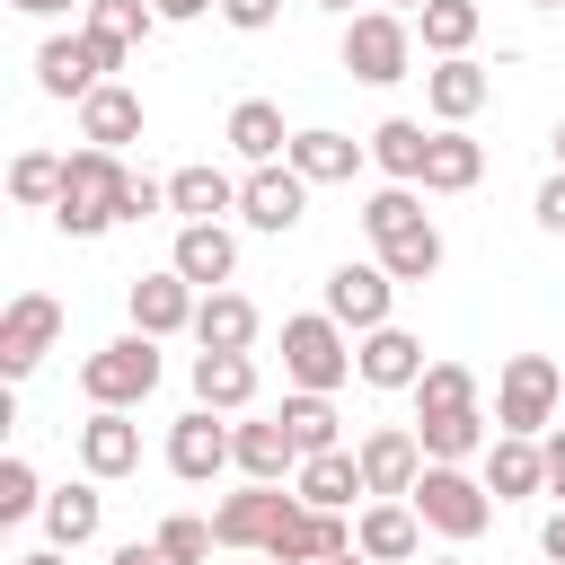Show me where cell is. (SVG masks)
<instances>
[{"label":"cell","mask_w":565,"mask_h":565,"mask_svg":"<svg viewBox=\"0 0 565 565\" xmlns=\"http://www.w3.org/2000/svg\"><path fill=\"white\" fill-rule=\"evenodd\" d=\"M300 512V494L291 486H238V494H221L212 503V539H221V556H265L274 539H282V521Z\"/></svg>","instance_id":"ba28073f"},{"label":"cell","mask_w":565,"mask_h":565,"mask_svg":"<svg viewBox=\"0 0 565 565\" xmlns=\"http://www.w3.org/2000/svg\"><path fill=\"white\" fill-rule=\"evenodd\" d=\"M477 26H486V9H477V0H424V9H415V44H424L433 62L468 53V44H477Z\"/></svg>","instance_id":"e575fe53"},{"label":"cell","mask_w":565,"mask_h":565,"mask_svg":"<svg viewBox=\"0 0 565 565\" xmlns=\"http://www.w3.org/2000/svg\"><path fill=\"white\" fill-rule=\"evenodd\" d=\"M424 150H433V132H424L415 115H388V124H371V168H380L388 185H424Z\"/></svg>","instance_id":"1f68e13d"},{"label":"cell","mask_w":565,"mask_h":565,"mask_svg":"<svg viewBox=\"0 0 565 565\" xmlns=\"http://www.w3.org/2000/svg\"><path fill=\"white\" fill-rule=\"evenodd\" d=\"M168 468H177L185 486H212L221 468H238V459H230V424H221L212 406H185V415L168 424Z\"/></svg>","instance_id":"5bb4252c"},{"label":"cell","mask_w":565,"mask_h":565,"mask_svg":"<svg viewBox=\"0 0 565 565\" xmlns=\"http://www.w3.org/2000/svg\"><path fill=\"white\" fill-rule=\"evenodd\" d=\"M274 415L291 424L300 459H309V450H344V415H335V397H327V388H282V406H274Z\"/></svg>","instance_id":"d6a6232c"},{"label":"cell","mask_w":565,"mask_h":565,"mask_svg":"<svg viewBox=\"0 0 565 565\" xmlns=\"http://www.w3.org/2000/svg\"><path fill=\"white\" fill-rule=\"evenodd\" d=\"M344 547H353V521H344V512H318V503H300L265 556H274V565H327V556H344Z\"/></svg>","instance_id":"7402d4cb"},{"label":"cell","mask_w":565,"mask_h":565,"mask_svg":"<svg viewBox=\"0 0 565 565\" xmlns=\"http://www.w3.org/2000/svg\"><path fill=\"white\" fill-rule=\"evenodd\" d=\"M327 565H371V556H362V547H344V556H327Z\"/></svg>","instance_id":"f5cc1de1"},{"label":"cell","mask_w":565,"mask_h":565,"mask_svg":"<svg viewBox=\"0 0 565 565\" xmlns=\"http://www.w3.org/2000/svg\"><path fill=\"white\" fill-rule=\"evenodd\" d=\"M9 203L53 212V203H62V150H18V159H9Z\"/></svg>","instance_id":"8d00e7d4"},{"label":"cell","mask_w":565,"mask_h":565,"mask_svg":"<svg viewBox=\"0 0 565 565\" xmlns=\"http://www.w3.org/2000/svg\"><path fill=\"white\" fill-rule=\"evenodd\" d=\"M194 406L247 415V406H256V362H247V353H194Z\"/></svg>","instance_id":"4dcf8cb0"},{"label":"cell","mask_w":565,"mask_h":565,"mask_svg":"<svg viewBox=\"0 0 565 565\" xmlns=\"http://www.w3.org/2000/svg\"><path fill=\"white\" fill-rule=\"evenodd\" d=\"M344 71H353L362 88L415 79V18H406V9H353V18H344Z\"/></svg>","instance_id":"3957f363"},{"label":"cell","mask_w":565,"mask_h":565,"mask_svg":"<svg viewBox=\"0 0 565 565\" xmlns=\"http://www.w3.org/2000/svg\"><path fill=\"white\" fill-rule=\"evenodd\" d=\"M424 565H459V556H424Z\"/></svg>","instance_id":"680465c9"},{"label":"cell","mask_w":565,"mask_h":565,"mask_svg":"<svg viewBox=\"0 0 565 565\" xmlns=\"http://www.w3.org/2000/svg\"><path fill=\"white\" fill-rule=\"evenodd\" d=\"M539 9H565V0H539Z\"/></svg>","instance_id":"91938a15"},{"label":"cell","mask_w":565,"mask_h":565,"mask_svg":"<svg viewBox=\"0 0 565 565\" xmlns=\"http://www.w3.org/2000/svg\"><path fill=\"white\" fill-rule=\"evenodd\" d=\"M397 291H406V282H397L380 256H371V265H353V256H344V265L327 274V318H344L353 335H371V327H388Z\"/></svg>","instance_id":"30bf717a"},{"label":"cell","mask_w":565,"mask_h":565,"mask_svg":"<svg viewBox=\"0 0 565 565\" xmlns=\"http://www.w3.org/2000/svg\"><path fill=\"white\" fill-rule=\"evenodd\" d=\"M539 556H547V565H565V503L539 521Z\"/></svg>","instance_id":"bcb514c9"},{"label":"cell","mask_w":565,"mask_h":565,"mask_svg":"<svg viewBox=\"0 0 565 565\" xmlns=\"http://www.w3.org/2000/svg\"><path fill=\"white\" fill-rule=\"evenodd\" d=\"M291 494L318 503V512H344L353 494H371V486H362V450H353V441H344V450H309L300 477H291Z\"/></svg>","instance_id":"d4e9b609"},{"label":"cell","mask_w":565,"mask_h":565,"mask_svg":"<svg viewBox=\"0 0 565 565\" xmlns=\"http://www.w3.org/2000/svg\"><path fill=\"white\" fill-rule=\"evenodd\" d=\"M256 335H265V318H256L247 291H230V282L203 291V309H194V344H203V353H247Z\"/></svg>","instance_id":"cb8c5ba5"},{"label":"cell","mask_w":565,"mask_h":565,"mask_svg":"<svg viewBox=\"0 0 565 565\" xmlns=\"http://www.w3.org/2000/svg\"><path fill=\"white\" fill-rule=\"evenodd\" d=\"M415 415H450V406H477V371L468 362H424V380L406 388Z\"/></svg>","instance_id":"74e56055"},{"label":"cell","mask_w":565,"mask_h":565,"mask_svg":"<svg viewBox=\"0 0 565 565\" xmlns=\"http://www.w3.org/2000/svg\"><path fill=\"white\" fill-rule=\"evenodd\" d=\"M486 177V150L468 141V124H433V150H424V194H468Z\"/></svg>","instance_id":"f1b7e54d"},{"label":"cell","mask_w":565,"mask_h":565,"mask_svg":"<svg viewBox=\"0 0 565 565\" xmlns=\"http://www.w3.org/2000/svg\"><path fill=\"white\" fill-rule=\"evenodd\" d=\"M159 547H168V565H212L221 539H212L203 512H168V521H159Z\"/></svg>","instance_id":"60d3db41"},{"label":"cell","mask_w":565,"mask_h":565,"mask_svg":"<svg viewBox=\"0 0 565 565\" xmlns=\"http://www.w3.org/2000/svg\"><path fill=\"white\" fill-rule=\"evenodd\" d=\"M168 265H177L194 291H221V282L238 274V230H230V221H185L177 247H168Z\"/></svg>","instance_id":"ac0fdd59"},{"label":"cell","mask_w":565,"mask_h":565,"mask_svg":"<svg viewBox=\"0 0 565 565\" xmlns=\"http://www.w3.org/2000/svg\"><path fill=\"white\" fill-rule=\"evenodd\" d=\"M371 256H380L397 282H433V274H441V230L424 221V230H406V238H388V247H371Z\"/></svg>","instance_id":"ab89813d"},{"label":"cell","mask_w":565,"mask_h":565,"mask_svg":"<svg viewBox=\"0 0 565 565\" xmlns=\"http://www.w3.org/2000/svg\"><path fill=\"white\" fill-rule=\"evenodd\" d=\"M150 9H159L168 26H185V18H203V9H221V0H150Z\"/></svg>","instance_id":"7dc6e473"},{"label":"cell","mask_w":565,"mask_h":565,"mask_svg":"<svg viewBox=\"0 0 565 565\" xmlns=\"http://www.w3.org/2000/svg\"><path fill=\"white\" fill-rule=\"evenodd\" d=\"M353 450H362V486H371V494H415V477H424L415 424H371Z\"/></svg>","instance_id":"e0dca14e"},{"label":"cell","mask_w":565,"mask_h":565,"mask_svg":"<svg viewBox=\"0 0 565 565\" xmlns=\"http://www.w3.org/2000/svg\"><path fill=\"white\" fill-rule=\"evenodd\" d=\"M477 477L494 486V503H530V494H547V450H539L530 433H494Z\"/></svg>","instance_id":"44dd1931"},{"label":"cell","mask_w":565,"mask_h":565,"mask_svg":"<svg viewBox=\"0 0 565 565\" xmlns=\"http://www.w3.org/2000/svg\"><path fill=\"white\" fill-rule=\"evenodd\" d=\"M282 380L291 388H344L353 380V327L344 318H327V309H300V318H282Z\"/></svg>","instance_id":"277c9868"},{"label":"cell","mask_w":565,"mask_h":565,"mask_svg":"<svg viewBox=\"0 0 565 565\" xmlns=\"http://www.w3.org/2000/svg\"><path fill=\"white\" fill-rule=\"evenodd\" d=\"M539 450H547V494H565V433H547Z\"/></svg>","instance_id":"681fc988"},{"label":"cell","mask_w":565,"mask_h":565,"mask_svg":"<svg viewBox=\"0 0 565 565\" xmlns=\"http://www.w3.org/2000/svg\"><path fill=\"white\" fill-rule=\"evenodd\" d=\"M168 212L177 221H221V212H238V177L212 168V159H194V168L168 177Z\"/></svg>","instance_id":"f546056e"},{"label":"cell","mask_w":565,"mask_h":565,"mask_svg":"<svg viewBox=\"0 0 565 565\" xmlns=\"http://www.w3.org/2000/svg\"><path fill=\"white\" fill-rule=\"evenodd\" d=\"M380 9H406V18H415V9H424V0H380Z\"/></svg>","instance_id":"db71d44e"},{"label":"cell","mask_w":565,"mask_h":565,"mask_svg":"<svg viewBox=\"0 0 565 565\" xmlns=\"http://www.w3.org/2000/svg\"><path fill=\"white\" fill-rule=\"evenodd\" d=\"M353 547H362L371 565H415V556H424V512H415L406 494H371L362 521H353Z\"/></svg>","instance_id":"7c38bea8"},{"label":"cell","mask_w":565,"mask_h":565,"mask_svg":"<svg viewBox=\"0 0 565 565\" xmlns=\"http://www.w3.org/2000/svg\"><path fill=\"white\" fill-rule=\"evenodd\" d=\"M221 18H230L238 35H265V26L282 18V0H221Z\"/></svg>","instance_id":"ee69618b"},{"label":"cell","mask_w":565,"mask_h":565,"mask_svg":"<svg viewBox=\"0 0 565 565\" xmlns=\"http://www.w3.org/2000/svg\"><path fill=\"white\" fill-rule=\"evenodd\" d=\"M150 388H159V335H141V327L79 362V397L88 406H141Z\"/></svg>","instance_id":"52a82bcc"},{"label":"cell","mask_w":565,"mask_h":565,"mask_svg":"<svg viewBox=\"0 0 565 565\" xmlns=\"http://www.w3.org/2000/svg\"><path fill=\"white\" fill-rule=\"evenodd\" d=\"M318 9H335V18H353V0H318Z\"/></svg>","instance_id":"9f6ffc18"},{"label":"cell","mask_w":565,"mask_h":565,"mask_svg":"<svg viewBox=\"0 0 565 565\" xmlns=\"http://www.w3.org/2000/svg\"><path fill=\"white\" fill-rule=\"evenodd\" d=\"M221 141H230L247 168H265V159H282V150H291V132H282V106H274V97H238V106H230V124H221Z\"/></svg>","instance_id":"83f0119b"},{"label":"cell","mask_w":565,"mask_h":565,"mask_svg":"<svg viewBox=\"0 0 565 565\" xmlns=\"http://www.w3.org/2000/svg\"><path fill=\"white\" fill-rule=\"evenodd\" d=\"M79 468H88L97 486H115V477L141 468V424H132V406H88V424H79Z\"/></svg>","instance_id":"4fadbf2b"},{"label":"cell","mask_w":565,"mask_h":565,"mask_svg":"<svg viewBox=\"0 0 565 565\" xmlns=\"http://www.w3.org/2000/svg\"><path fill=\"white\" fill-rule=\"evenodd\" d=\"M53 335H62V300L53 291H18L0 309V380H26L53 353Z\"/></svg>","instance_id":"8fae6325"},{"label":"cell","mask_w":565,"mask_h":565,"mask_svg":"<svg viewBox=\"0 0 565 565\" xmlns=\"http://www.w3.org/2000/svg\"><path fill=\"white\" fill-rule=\"evenodd\" d=\"M282 159H291L309 185H353L362 159H371V141H353V132H335V124H309V132H291Z\"/></svg>","instance_id":"ffe728a7"},{"label":"cell","mask_w":565,"mask_h":565,"mask_svg":"<svg viewBox=\"0 0 565 565\" xmlns=\"http://www.w3.org/2000/svg\"><path fill=\"white\" fill-rule=\"evenodd\" d=\"M35 521H44V539H53V547H71V556H79V547L106 530V494H97V477H79V486H53Z\"/></svg>","instance_id":"484cf974"},{"label":"cell","mask_w":565,"mask_h":565,"mask_svg":"<svg viewBox=\"0 0 565 565\" xmlns=\"http://www.w3.org/2000/svg\"><path fill=\"white\" fill-rule=\"evenodd\" d=\"M433 212H424V185H380V194H362V238L371 247H388V238H406V230H424Z\"/></svg>","instance_id":"d590c367"},{"label":"cell","mask_w":565,"mask_h":565,"mask_svg":"<svg viewBox=\"0 0 565 565\" xmlns=\"http://www.w3.org/2000/svg\"><path fill=\"white\" fill-rule=\"evenodd\" d=\"M124 177H132V168H124V150L79 141V150L62 159V203H53V230H62V238H106V230L124 221V212H115V203H124Z\"/></svg>","instance_id":"6da1fadb"},{"label":"cell","mask_w":565,"mask_h":565,"mask_svg":"<svg viewBox=\"0 0 565 565\" xmlns=\"http://www.w3.org/2000/svg\"><path fill=\"white\" fill-rule=\"evenodd\" d=\"M194 309H203V291H194L177 265H159V274L132 282V327H141V335H194Z\"/></svg>","instance_id":"d6986e66"},{"label":"cell","mask_w":565,"mask_h":565,"mask_svg":"<svg viewBox=\"0 0 565 565\" xmlns=\"http://www.w3.org/2000/svg\"><path fill=\"white\" fill-rule=\"evenodd\" d=\"M238 221H247V230H265V238H291V230L309 221V177H300L291 159L247 168V177H238Z\"/></svg>","instance_id":"9c48e42d"},{"label":"cell","mask_w":565,"mask_h":565,"mask_svg":"<svg viewBox=\"0 0 565 565\" xmlns=\"http://www.w3.org/2000/svg\"><path fill=\"white\" fill-rule=\"evenodd\" d=\"M26 512H44V486H35V468L9 450V459H0V521H26Z\"/></svg>","instance_id":"b9f144b4"},{"label":"cell","mask_w":565,"mask_h":565,"mask_svg":"<svg viewBox=\"0 0 565 565\" xmlns=\"http://www.w3.org/2000/svg\"><path fill=\"white\" fill-rule=\"evenodd\" d=\"M79 26H97L106 44H124V53H132V44H141L150 26H168V18H159L150 0H88V9H79Z\"/></svg>","instance_id":"f35d334b"},{"label":"cell","mask_w":565,"mask_h":565,"mask_svg":"<svg viewBox=\"0 0 565 565\" xmlns=\"http://www.w3.org/2000/svg\"><path fill=\"white\" fill-rule=\"evenodd\" d=\"M230 565H274V556H230Z\"/></svg>","instance_id":"6f0895ef"},{"label":"cell","mask_w":565,"mask_h":565,"mask_svg":"<svg viewBox=\"0 0 565 565\" xmlns=\"http://www.w3.org/2000/svg\"><path fill=\"white\" fill-rule=\"evenodd\" d=\"M415 441H424V459H477L494 441V424H486V406H450V415H415Z\"/></svg>","instance_id":"836d02e7"},{"label":"cell","mask_w":565,"mask_h":565,"mask_svg":"<svg viewBox=\"0 0 565 565\" xmlns=\"http://www.w3.org/2000/svg\"><path fill=\"white\" fill-rule=\"evenodd\" d=\"M530 212H539V230H556V238H565V168L539 185V203H530Z\"/></svg>","instance_id":"f6af8a7d"},{"label":"cell","mask_w":565,"mask_h":565,"mask_svg":"<svg viewBox=\"0 0 565 565\" xmlns=\"http://www.w3.org/2000/svg\"><path fill=\"white\" fill-rule=\"evenodd\" d=\"M415 512H424V530L433 539H450V547H468V539H486V521H494V486L468 468V459H424V477H415V494H406Z\"/></svg>","instance_id":"7a4b0ae2"},{"label":"cell","mask_w":565,"mask_h":565,"mask_svg":"<svg viewBox=\"0 0 565 565\" xmlns=\"http://www.w3.org/2000/svg\"><path fill=\"white\" fill-rule=\"evenodd\" d=\"M79 141H97V150L141 141V88H124V79L88 88V97H79Z\"/></svg>","instance_id":"4316f807"},{"label":"cell","mask_w":565,"mask_h":565,"mask_svg":"<svg viewBox=\"0 0 565 565\" xmlns=\"http://www.w3.org/2000/svg\"><path fill=\"white\" fill-rule=\"evenodd\" d=\"M106 565H168V547H159V539H150V547H141V539H132V547H115V556H106Z\"/></svg>","instance_id":"c3c4849f"},{"label":"cell","mask_w":565,"mask_h":565,"mask_svg":"<svg viewBox=\"0 0 565 565\" xmlns=\"http://www.w3.org/2000/svg\"><path fill=\"white\" fill-rule=\"evenodd\" d=\"M556 168H565V115H556Z\"/></svg>","instance_id":"11a10c76"},{"label":"cell","mask_w":565,"mask_h":565,"mask_svg":"<svg viewBox=\"0 0 565 565\" xmlns=\"http://www.w3.org/2000/svg\"><path fill=\"white\" fill-rule=\"evenodd\" d=\"M124 221H150V212H168V177H124V203H115Z\"/></svg>","instance_id":"7bdbcfd3"},{"label":"cell","mask_w":565,"mask_h":565,"mask_svg":"<svg viewBox=\"0 0 565 565\" xmlns=\"http://www.w3.org/2000/svg\"><path fill=\"white\" fill-rule=\"evenodd\" d=\"M124 62H132V53H124V44H106L97 26H79V35H44V44H35V88H44V97H62V106H79V97H88V88H106Z\"/></svg>","instance_id":"8992f818"},{"label":"cell","mask_w":565,"mask_h":565,"mask_svg":"<svg viewBox=\"0 0 565 565\" xmlns=\"http://www.w3.org/2000/svg\"><path fill=\"white\" fill-rule=\"evenodd\" d=\"M18 18H62V9H88V0H9Z\"/></svg>","instance_id":"f907efd6"},{"label":"cell","mask_w":565,"mask_h":565,"mask_svg":"<svg viewBox=\"0 0 565 565\" xmlns=\"http://www.w3.org/2000/svg\"><path fill=\"white\" fill-rule=\"evenodd\" d=\"M18 565H71V547H53V539H44V547H26Z\"/></svg>","instance_id":"816d5d0a"},{"label":"cell","mask_w":565,"mask_h":565,"mask_svg":"<svg viewBox=\"0 0 565 565\" xmlns=\"http://www.w3.org/2000/svg\"><path fill=\"white\" fill-rule=\"evenodd\" d=\"M556 406H565V362L556 353H512L503 371H494V433H547L556 424Z\"/></svg>","instance_id":"5b68a950"},{"label":"cell","mask_w":565,"mask_h":565,"mask_svg":"<svg viewBox=\"0 0 565 565\" xmlns=\"http://www.w3.org/2000/svg\"><path fill=\"white\" fill-rule=\"evenodd\" d=\"M230 459H238V477H256V486H291V477H300V441H291L282 415L230 424Z\"/></svg>","instance_id":"9a60e30c"},{"label":"cell","mask_w":565,"mask_h":565,"mask_svg":"<svg viewBox=\"0 0 565 565\" xmlns=\"http://www.w3.org/2000/svg\"><path fill=\"white\" fill-rule=\"evenodd\" d=\"M486 97H494V79H486V62H468V53H450V62L424 71V106H433V124H468Z\"/></svg>","instance_id":"603a6c76"},{"label":"cell","mask_w":565,"mask_h":565,"mask_svg":"<svg viewBox=\"0 0 565 565\" xmlns=\"http://www.w3.org/2000/svg\"><path fill=\"white\" fill-rule=\"evenodd\" d=\"M353 380L362 388H415L424 380V335H406L397 318L371 327V335H353Z\"/></svg>","instance_id":"2e32d148"}]
</instances>
